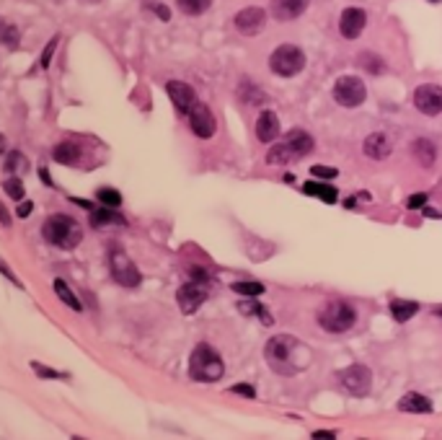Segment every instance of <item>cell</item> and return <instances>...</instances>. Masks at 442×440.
I'll list each match as a JSON object with an SVG mask.
<instances>
[{
	"mask_svg": "<svg viewBox=\"0 0 442 440\" xmlns=\"http://www.w3.org/2000/svg\"><path fill=\"white\" fill-rule=\"evenodd\" d=\"M264 358L269 363V368L280 376H295L303 368L310 363V352L303 342H298L295 337L287 334H277L267 342L264 347Z\"/></svg>",
	"mask_w": 442,
	"mask_h": 440,
	"instance_id": "1",
	"label": "cell"
},
{
	"mask_svg": "<svg viewBox=\"0 0 442 440\" xmlns=\"http://www.w3.org/2000/svg\"><path fill=\"white\" fill-rule=\"evenodd\" d=\"M226 373V363L220 352L210 345H197L189 358V376L199 384H215Z\"/></svg>",
	"mask_w": 442,
	"mask_h": 440,
	"instance_id": "2",
	"label": "cell"
},
{
	"mask_svg": "<svg viewBox=\"0 0 442 440\" xmlns=\"http://www.w3.org/2000/svg\"><path fill=\"white\" fill-rule=\"evenodd\" d=\"M42 233L52 246L60 249H75L81 244V226L68 215H49Z\"/></svg>",
	"mask_w": 442,
	"mask_h": 440,
	"instance_id": "3",
	"label": "cell"
},
{
	"mask_svg": "<svg viewBox=\"0 0 442 440\" xmlns=\"http://www.w3.org/2000/svg\"><path fill=\"white\" fill-rule=\"evenodd\" d=\"M354 321H357V311L344 301H331L324 311L318 313V324H321L326 331H331V334L349 331L354 327Z\"/></svg>",
	"mask_w": 442,
	"mask_h": 440,
	"instance_id": "4",
	"label": "cell"
},
{
	"mask_svg": "<svg viewBox=\"0 0 442 440\" xmlns=\"http://www.w3.org/2000/svg\"><path fill=\"white\" fill-rule=\"evenodd\" d=\"M269 68L274 75L292 78L306 68V52L295 45H282L269 55Z\"/></svg>",
	"mask_w": 442,
	"mask_h": 440,
	"instance_id": "5",
	"label": "cell"
},
{
	"mask_svg": "<svg viewBox=\"0 0 442 440\" xmlns=\"http://www.w3.org/2000/svg\"><path fill=\"white\" fill-rule=\"evenodd\" d=\"M334 101L344 109H354V107H360L362 101L368 99V88H365V83L362 78L357 75H344L339 81L334 83Z\"/></svg>",
	"mask_w": 442,
	"mask_h": 440,
	"instance_id": "6",
	"label": "cell"
},
{
	"mask_svg": "<svg viewBox=\"0 0 442 440\" xmlns=\"http://www.w3.org/2000/svg\"><path fill=\"white\" fill-rule=\"evenodd\" d=\"M111 275L117 280L119 285H125V288H137V285L143 283V277L137 272V267L132 265V259L127 257L125 251H111Z\"/></svg>",
	"mask_w": 442,
	"mask_h": 440,
	"instance_id": "7",
	"label": "cell"
},
{
	"mask_svg": "<svg viewBox=\"0 0 442 440\" xmlns=\"http://www.w3.org/2000/svg\"><path fill=\"white\" fill-rule=\"evenodd\" d=\"M189 127H191V132L197 135V138H202V140H207V138H212L215 135V129H217V120H215V114L210 111V107L207 104H194L189 109Z\"/></svg>",
	"mask_w": 442,
	"mask_h": 440,
	"instance_id": "8",
	"label": "cell"
},
{
	"mask_svg": "<svg viewBox=\"0 0 442 440\" xmlns=\"http://www.w3.org/2000/svg\"><path fill=\"white\" fill-rule=\"evenodd\" d=\"M176 301H179V308L184 313H194L207 301V285L202 280H189L187 285H181L179 293H176Z\"/></svg>",
	"mask_w": 442,
	"mask_h": 440,
	"instance_id": "9",
	"label": "cell"
},
{
	"mask_svg": "<svg viewBox=\"0 0 442 440\" xmlns=\"http://www.w3.org/2000/svg\"><path fill=\"white\" fill-rule=\"evenodd\" d=\"M414 107L427 117H437L442 111V86L427 83L414 91Z\"/></svg>",
	"mask_w": 442,
	"mask_h": 440,
	"instance_id": "10",
	"label": "cell"
},
{
	"mask_svg": "<svg viewBox=\"0 0 442 440\" xmlns=\"http://www.w3.org/2000/svg\"><path fill=\"white\" fill-rule=\"evenodd\" d=\"M339 381H342L344 388L354 396H368V391H370V386H372L370 370L365 366H349L347 370H342Z\"/></svg>",
	"mask_w": 442,
	"mask_h": 440,
	"instance_id": "11",
	"label": "cell"
},
{
	"mask_svg": "<svg viewBox=\"0 0 442 440\" xmlns=\"http://www.w3.org/2000/svg\"><path fill=\"white\" fill-rule=\"evenodd\" d=\"M233 21H235V29H238L241 34H246V37H256V34H262L264 26H267V10L251 6V8L238 10Z\"/></svg>",
	"mask_w": 442,
	"mask_h": 440,
	"instance_id": "12",
	"label": "cell"
},
{
	"mask_svg": "<svg viewBox=\"0 0 442 440\" xmlns=\"http://www.w3.org/2000/svg\"><path fill=\"white\" fill-rule=\"evenodd\" d=\"M368 26V13L362 8H344L339 16V31L344 39H357Z\"/></svg>",
	"mask_w": 442,
	"mask_h": 440,
	"instance_id": "13",
	"label": "cell"
},
{
	"mask_svg": "<svg viewBox=\"0 0 442 440\" xmlns=\"http://www.w3.org/2000/svg\"><path fill=\"white\" fill-rule=\"evenodd\" d=\"M166 91H168V99L173 101V107L181 111V114H189V109L197 104V93L189 83L184 81H168L166 83Z\"/></svg>",
	"mask_w": 442,
	"mask_h": 440,
	"instance_id": "14",
	"label": "cell"
},
{
	"mask_svg": "<svg viewBox=\"0 0 442 440\" xmlns=\"http://www.w3.org/2000/svg\"><path fill=\"white\" fill-rule=\"evenodd\" d=\"M282 143L287 146L290 156H292V158L308 156V153L313 150V146H316V143H313V138H310L308 132H303V129H290Z\"/></svg>",
	"mask_w": 442,
	"mask_h": 440,
	"instance_id": "15",
	"label": "cell"
},
{
	"mask_svg": "<svg viewBox=\"0 0 442 440\" xmlns=\"http://www.w3.org/2000/svg\"><path fill=\"white\" fill-rule=\"evenodd\" d=\"M308 0H271V16L277 21H292L306 10Z\"/></svg>",
	"mask_w": 442,
	"mask_h": 440,
	"instance_id": "16",
	"label": "cell"
},
{
	"mask_svg": "<svg viewBox=\"0 0 442 440\" xmlns=\"http://www.w3.org/2000/svg\"><path fill=\"white\" fill-rule=\"evenodd\" d=\"M362 150H365V156H370L372 161L388 158L390 156L388 135H383V132H372V135H368V138H365V143H362Z\"/></svg>",
	"mask_w": 442,
	"mask_h": 440,
	"instance_id": "17",
	"label": "cell"
},
{
	"mask_svg": "<svg viewBox=\"0 0 442 440\" xmlns=\"http://www.w3.org/2000/svg\"><path fill=\"white\" fill-rule=\"evenodd\" d=\"M280 135V117L274 111H262V117L256 120V138L262 143H271Z\"/></svg>",
	"mask_w": 442,
	"mask_h": 440,
	"instance_id": "18",
	"label": "cell"
},
{
	"mask_svg": "<svg viewBox=\"0 0 442 440\" xmlns=\"http://www.w3.org/2000/svg\"><path fill=\"white\" fill-rule=\"evenodd\" d=\"M398 409L401 412H414V414H427L432 412V402L427 399V396L416 394V391H411V394H407L401 402H398Z\"/></svg>",
	"mask_w": 442,
	"mask_h": 440,
	"instance_id": "19",
	"label": "cell"
},
{
	"mask_svg": "<svg viewBox=\"0 0 442 440\" xmlns=\"http://www.w3.org/2000/svg\"><path fill=\"white\" fill-rule=\"evenodd\" d=\"M52 158L63 166L78 164L81 161V146H75V143H57L52 150Z\"/></svg>",
	"mask_w": 442,
	"mask_h": 440,
	"instance_id": "20",
	"label": "cell"
},
{
	"mask_svg": "<svg viewBox=\"0 0 442 440\" xmlns=\"http://www.w3.org/2000/svg\"><path fill=\"white\" fill-rule=\"evenodd\" d=\"M411 153H414V158L419 161V164L425 166V168H429V166L434 164V158H437V148H434L432 140H414V146H411Z\"/></svg>",
	"mask_w": 442,
	"mask_h": 440,
	"instance_id": "21",
	"label": "cell"
},
{
	"mask_svg": "<svg viewBox=\"0 0 442 440\" xmlns=\"http://www.w3.org/2000/svg\"><path fill=\"white\" fill-rule=\"evenodd\" d=\"M90 226L93 228H104V226H125V218L114 212V207H99L90 212Z\"/></svg>",
	"mask_w": 442,
	"mask_h": 440,
	"instance_id": "22",
	"label": "cell"
},
{
	"mask_svg": "<svg viewBox=\"0 0 442 440\" xmlns=\"http://www.w3.org/2000/svg\"><path fill=\"white\" fill-rule=\"evenodd\" d=\"M54 293H57V298L65 303V306H70L72 311H83L81 301H78V295L70 290V285L65 283V280H54Z\"/></svg>",
	"mask_w": 442,
	"mask_h": 440,
	"instance_id": "23",
	"label": "cell"
},
{
	"mask_svg": "<svg viewBox=\"0 0 442 440\" xmlns=\"http://www.w3.org/2000/svg\"><path fill=\"white\" fill-rule=\"evenodd\" d=\"M416 311H419V303L414 301H393L390 303V313H393V319L396 321H409L411 316H416Z\"/></svg>",
	"mask_w": 442,
	"mask_h": 440,
	"instance_id": "24",
	"label": "cell"
},
{
	"mask_svg": "<svg viewBox=\"0 0 442 440\" xmlns=\"http://www.w3.org/2000/svg\"><path fill=\"white\" fill-rule=\"evenodd\" d=\"M176 6L187 16H199V13H205L212 6V0H176Z\"/></svg>",
	"mask_w": 442,
	"mask_h": 440,
	"instance_id": "25",
	"label": "cell"
},
{
	"mask_svg": "<svg viewBox=\"0 0 442 440\" xmlns=\"http://www.w3.org/2000/svg\"><path fill=\"white\" fill-rule=\"evenodd\" d=\"M267 161H269L271 166L277 164V166H285L287 161H292V156H290V150L285 143H277V146H271L269 148V153H267Z\"/></svg>",
	"mask_w": 442,
	"mask_h": 440,
	"instance_id": "26",
	"label": "cell"
},
{
	"mask_svg": "<svg viewBox=\"0 0 442 440\" xmlns=\"http://www.w3.org/2000/svg\"><path fill=\"white\" fill-rule=\"evenodd\" d=\"M96 200H99L104 207H119V205H122V194H119L117 189L101 187L99 192H96Z\"/></svg>",
	"mask_w": 442,
	"mask_h": 440,
	"instance_id": "27",
	"label": "cell"
},
{
	"mask_svg": "<svg viewBox=\"0 0 442 440\" xmlns=\"http://www.w3.org/2000/svg\"><path fill=\"white\" fill-rule=\"evenodd\" d=\"M306 192H308V194H316V197H321L324 202H336L334 187H326V184H313V182H308V184H306Z\"/></svg>",
	"mask_w": 442,
	"mask_h": 440,
	"instance_id": "28",
	"label": "cell"
},
{
	"mask_svg": "<svg viewBox=\"0 0 442 440\" xmlns=\"http://www.w3.org/2000/svg\"><path fill=\"white\" fill-rule=\"evenodd\" d=\"M3 189H6V194H8L10 200H16V202L24 200V182H21L18 176L6 179V182H3Z\"/></svg>",
	"mask_w": 442,
	"mask_h": 440,
	"instance_id": "29",
	"label": "cell"
},
{
	"mask_svg": "<svg viewBox=\"0 0 442 440\" xmlns=\"http://www.w3.org/2000/svg\"><path fill=\"white\" fill-rule=\"evenodd\" d=\"M6 168L13 171V174H24V171H26V158L21 156L18 150H13V153L6 158Z\"/></svg>",
	"mask_w": 442,
	"mask_h": 440,
	"instance_id": "30",
	"label": "cell"
},
{
	"mask_svg": "<svg viewBox=\"0 0 442 440\" xmlns=\"http://www.w3.org/2000/svg\"><path fill=\"white\" fill-rule=\"evenodd\" d=\"M233 290L241 295H251V298H256V295L264 293V285L262 283H233Z\"/></svg>",
	"mask_w": 442,
	"mask_h": 440,
	"instance_id": "31",
	"label": "cell"
},
{
	"mask_svg": "<svg viewBox=\"0 0 442 440\" xmlns=\"http://www.w3.org/2000/svg\"><path fill=\"white\" fill-rule=\"evenodd\" d=\"M31 368L36 370V376L39 378H52V381H60V378H68V373H60V370H52V368L42 366V363H31Z\"/></svg>",
	"mask_w": 442,
	"mask_h": 440,
	"instance_id": "32",
	"label": "cell"
},
{
	"mask_svg": "<svg viewBox=\"0 0 442 440\" xmlns=\"http://www.w3.org/2000/svg\"><path fill=\"white\" fill-rule=\"evenodd\" d=\"M57 42H60V37H52L49 42H47L45 52H42V57H39L42 70H47V68H49V63H52V55H54V49H57Z\"/></svg>",
	"mask_w": 442,
	"mask_h": 440,
	"instance_id": "33",
	"label": "cell"
},
{
	"mask_svg": "<svg viewBox=\"0 0 442 440\" xmlns=\"http://www.w3.org/2000/svg\"><path fill=\"white\" fill-rule=\"evenodd\" d=\"M241 311L246 313V316H262L264 321H267V324H269V316H267V308H264V306H259V303H241Z\"/></svg>",
	"mask_w": 442,
	"mask_h": 440,
	"instance_id": "34",
	"label": "cell"
},
{
	"mask_svg": "<svg viewBox=\"0 0 442 440\" xmlns=\"http://www.w3.org/2000/svg\"><path fill=\"white\" fill-rule=\"evenodd\" d=\"M310 174L318 176V179H334L339 171H336V168H329V166H313V168H310Z\"/></svg>",
	"mask_w": 442,
	"mask_h": 440,
	"instance_id": "35",
	"label": "cell"
},
{
	"mask_svg": "<svg viewBox=\"0 0 442 440\" xmlns=\"http://www.w3.org/2000/svg\"><path fill=\"white\" fill-rule=\"evenodd\" d=\"M230 394H241V396H246V399H253V396H256V388L248 384H238L230 388Z\"/></svg>",
	"mask_w": 442,
	"mask_h": 440,
	"instance_id": "36",
	"label": "cell"
},
{
	"mask_svg": "<svg viewBox=\"0 0 442 440\" xmlns=\"http://www.w3.org/2000/svg\"><path fill=\"white\" fill-rule=\"evenodd\" d=\"M425 205H427V194H414V197L409 200V207H411V210H425Z\"/></svg>",
	"mask_w": 442,
	"mask_h": 440,
	"instance_id": "37",
	"label": "cell"
},
{
	"mask_svg": "<svg viewBox=\"0 0 442 440\" xmlns=\"http://www.w3.org/2000/svg\"><path fill=\"white\" fill-rule=\"evenodd\" d=\"M31 207H34V205L29 200H21V205L16 207V215L18 218H29V215H31Z\"/></svg>",
	"mask_w": 442,
	"mask_h": 440,
	"instance_id": "38",
	"label": "cell"
},
{
	"mask_svg": "<svg viewBox=\"0 0 442 440\" xmlns=\"http://www.w3.org/2000/svg\"><path fill=\"white\" fill-rule=\"evenodd\" d=\"M0 275H6V277H8V280H10V283H13V285H21V283H18V277L13 275V272H10V269H8V265H6V262H0Z\"/></svg>",
	"mask_w": 442,
	"mask_h": 440,
	"instance_id": "39",
	"label": "cell"
},
{
	"mask_svg": "<svg viewBox=\"0 0 442 440\" xmlns=\"http://www.w3.org/2000/svg\"><path fill=\"white\" fill-rule=\"evenodd\" d=\"M313 438H336V432L334 430H316L313 432Z\"/></svg>",
	"mask_w": 442,
	"mask_h": 440,
	"instance_id": "40",
	"label": "cell"
},
{
	"mask_svg": "<svg viewBox=\"0 0 442 440\" xmlns=\"http://www.w3.org/2000/svg\"><path fill=\"white\" fill-rule=\"evenodd\" d=\"M0 223H3V228H8L10 226V218H8V212H6V207L0 205Z\"/></svg>",
	"mask_w": 442,
	"mask_h": 440,
	"instance_id": "41",
	"label": "cell"
},
{
	"mask_svg": "<svg viewBox=\"0 0 442 440\" xmlns=\"http://www.w3.org/2000/svg\"><path fill=\"white\" fill-rule=\"evenodd\" d=\"M155 13H158L163 21H168V16H171V13H168V8H163V6H158V8H155Z\"/></svg>",
	"mask_w": 442,
	"mask_h": 440,
	"instance_id": "42",
	"label": "cell"
},
{
	"mask_svg": "<svg viewBox=\"0 0 442 440\" xmlns=\"http://www.w3.org/2000/svg\"><path fill=\"white\" fill-rule=\"evenodd\" d=\"M434 313H437V316H442V306H440V308H434Z\"/></svg>",
	"mask_w": 442,
	"mask_h": 440,
	"instance_id": "43",
	"label": "cell"
},
{
	"mask_svg": "<svg viewBox=\"0 0 442 440\" xmlns=\"http://www.w3.org/2000/svg\"><path fill=\"white\" fill-rule=\"evenodd\" d=\"M86 3H99V0H86Z\"/></svg>",
	"mask_w": 442,
	"mask_h": 440,
	"instance_id": "44",
	"label": "cell"
}]
</instances>
